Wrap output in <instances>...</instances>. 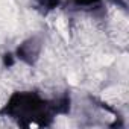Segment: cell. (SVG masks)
Returning <instances> with one entry per match:
<instances>
[{
  "label": "cell",
  "instance_id": "obj_1",
  "mask_svg": "<svg viewBox=\"0 0 129 129\" xmlns=\"http://www.w3.org/2000/svg\"><path fill=\"white\" fill-rule=\"evenodd\" d=\"M59 103L61 102L56 100H47L34 91H17L9 97L0 112L24 126H41L47 124L55 114L66 111Z\"/></svg>",
  "mask_w": 129,
  "mask_h": 129
},
{
  "label": "cell",
  "instance_id": "obj_2",
  "mask_svg": "<svg viewBox=\"0 0 129 129\" xmlns=\"http://www.w3.org/2000/svg\"><path fill=\"white\" fill-rule=\"evenodd\" d=\"M40 53V43L37 40H29L17 49V56L27 64H32Z\"/></svg>",
  "mask_w": 129,
  "mask_h": 129
},
{
  "label": "cell",
  "instance_id": "obj_3",
  "mask_svg": "<svg viewBox=\"0 0 129 129\" xmlns=\"http://www.w3.org/2000/svg\"><path fill=\"white\" fill-rule=\"evenodd\" d=\"M37 3L44 9H55L56 6H59L61 0H37Z\"/></svg>",
  "mask_w": 129,
  "mask_h": 129
},
{
  "label": "cell",
  "instance_id": "obj_4",
  "mask_svg": "<svg viewBox=\"0 0 129 129\" xmlns=\"http://www.w3.org/2000/svg\"><path fill=\"white\" fill-rule=\"evenodd\" d=\"M99 2L100 0H73V3L76 6H91V5H96Z\"/></svg>",
  "mask_w": 129,
  "mask_h": 129
}]
</instances>
